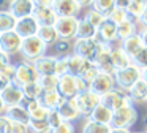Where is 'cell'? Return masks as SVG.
Returning <instances> with one entry per match:
<instances>
[{
	"instance_id": "6da1fadb",
	"label": "cell",
	"mask_w": 147,
	"mask_h": 133,
	"mask_svg": "<svg viewBox=\"0 0 147 133\" xmlns=\"http://www.w3.org/2000/svg\"><path fill=\"white\" fill-rule=\"evenodd\" d=\"M114 78H115V82H117L119 89L128 92L138 81L142 79V70H141L139 66H136V65H130V66H127V68H123V70L115 71Z\"/></svg>"
},
{
	"instance_id": "7a4b0ae2",
	"label": "cell",
	"mask_w": 147,
	"mask_h": 133,
	"mask_svg": "<svg viewBox=\"0 0 147 133\" xmlns=\"http://www.w3.org/2000/svg\"><path fill=\"white\" fill-rule=\"evenodd\" d=\"M138 109L130 105V106H125V108H120L114 113L112 116V124L111 127L112 128H125V130H130L134 124L138 122Z\"/></svg>"
},
{
	"instance_id": "3957f363",
	"label": "cell",
	"mask_w": 147,
	"mask_h": 133,
	"mask_svg": "<svg viewBox=\"0 0 147 133\" xmlns=\"http://www.w3.org/2000/svg\"><path fill=\"white\" fill-rule=\"evenodd\" d=\"M101 48H103V44L96 43L95 40H84V38H76V41L73 44V51L76 56L82 57V59L89 60V62H93V63H95Z\"/></svg>"
},
{
	"instance_id": "277c9868",
	"label": "cell",
	"mask_w": 147,
	"mask_h": 133,
	"mask_svg": "<svg viewBox=\"0 0 147 133\" xmlns=\"http://www.w3.org/2000/svg\"><path fill=\"white\" fill-rule=\"evenodd\" d=\"M101 105H105V106L109 108L112 113H115V111L120 109V108L133 105V101H131L128 92L122 90V89H114V90L108 92L106 95L101 97Z\"/></svg>"
},
{
	"instance_id": "5b68a950",
	"label": "cell",
	"mask_w": 147,
	"mask_h": 133,
	"mask_svg": "<svg viewBox=\"0 0 147 133\" xmlns=\"http://www.w3.org/2000/svg\"><path fill=\"white\" fill-rule=\"evenodd\" d=\"M46 49H48V44H46L45 41H43L38 35H36V37L26 38V40H24L21 52H22V56L26 57L27 60L35 62L36 59H40V57L45 56Z\"/></svg>"
},
{
	"instance_id": "8992f818",
	"label": "cell",
	"mask_w": 147,
	"mask_h": 133,
	"mask_svg": "<svg viewBox=\"0 0 147 133\" xmlns=\"http://www.w3.org/2000/svg\"><path fill=\"white\" fill-rule=\"evenodd\" d=\"M26 97L24 95V89L21 87L16 82H11L7 89L0 90V100H2V114L11 106H18L21 105L22 98Z\"/></svg>"
},
{
	"instance_id": "52a82bcc",
	"label": "cell",
	"mask_w": 147,
	"mask_h": 133,
	"mask_svg": "<svg viewBox=\"0 0 147 133\" xmlns=\"http://www.w3.org/2000/svg\"><path fill=\"white\" fill-rule=\"evenodd\" d=\"M74 100H76V105H78V109H79L81 116H86V117H89L101 105V97L93 94L92 90H86L82 94H78Z\"/></svg>"
},
{
	"instance_id": "ba28073f",
	"label": "cell",
	"mask_w": 147,
	"mask_h": 133,
	"mask_svg": "<svg viewBox=\"0 0 147 133\" xmlns=\"http://www.w3.org/2000/svg\"><path fill=\"white\" fill-rule=\"evenodd\" d=\"M40 73L35 68L33 62H21L19 65H16V79L14 82L19 84L21 87L27 84H32V82H38L40 81Z\"/></svg>"
},
{
	"instance_id": "9c48e42d",
	"label": "cell",
	"mask_w": 147,
	"mask_h": 133,
	"mask_svg": "<svg viewBox=\"0 0 147 133\" xmlns=\"http://www.w3.org/2000/svg\"><path fill=\"white\" fill-rule=\"evenodd\" d=\"M79 22H81V19H78V18H59L54 27L57 30L60 40L68 41L71 38H78Z\"/></svg>"
},
{
	"instance_id": "30bf717a",
	"label": "cell",
	"mask_w": 147,
	"mask_h": 133,
	"mask_svg": "<svg viewBox=\"0 0 147 133\" xmlns=\"http://www.w3.org/2000/svg\"><path fill=\"white\" fill-rule=\"evenodd\" d=\"M22 43L24 40L19 37V33H16V30L0 33V52H7L10 56L21 52Z\"/></svg>"
},
{
	"instance_id": "8fae6325",
	"label": "cell",
	"mask_w": 147,
	"mask_h": 133,
	"mask_svg": "<svg viewBox=\"0 0 147 133\" xmlns=\"http://www.w3.org/2000/svg\"><path fill=\"white\" fill-rule=\"evenodd\" d=\"M117 84L115 82V78L114 75H108V73H100L98 76L95 78V81L90 84V90L93 92V94L100 95V97H103V95H106L108 92L114 90V86Z\"/></svg>"
},
{
	"instance_id": "7c38bea8",
	"label": "cell",
	"mask_w": 147,
	"mask_h": 133,
	"mask_svg": "<svg viewBox=\"0 0 147 133\" xmlns=\"http://www.w3.org/2000/svg\"><path fill=\"white\" fill-rule=\"evenodd\" d=\"M117 24H114L112 21H109L106 18V21L103 22L101 25L98 27V32H96V37H95V41L100 44H111L117 40Z\"/></svg>"
},
{
	"instance_id": "4fadbf2b",
	"label": "cell",
	"mask_w": 147,
	"mask_h": 133,
	"mask_svg": "<svg viewBox=\"0 0 147 133\" xmlns=\"http://www.w3.org/2000/svg\"><path fill=\"white\" fill-rule=\"evenodd\" d=\"M14 30H16V33H19V37L22 40H26V38H32L38 35L40 24L33 16H27V18L18 19V25Z\"/></svg>"
},
{
	"instance_id": "5bb4252c",
	"label": "cell",
	"mask_w": 147,
	"mask_h": 133,
	"mask_svg": "<svg viewBox=\"0 0 147 133\" xmlns=\"http://www.w3.org/2000/svg\"><path fill=\"white\" fill-rule=\"evenodd\" d=\"M52 8L59 18H76V14L81 11L82 6L76 0H54Z\"/></svg>"
},
{
	"instance_id": "9a60e30c",
	"label": "cell",
	"mask_w": 147,
	"mask_h": 133,
	"mask_svg": "<svg viewBox=\"0 0 147 133\" xmlns=\"http://www.w3.org/2000/svg\"><path fill=\"white\" fill-rule=\"evenodd\" d=\"M59 94L67 100H73L76 98V95L79 94L76 87V76L73 75H63L59 78V86H57Z\"/></svg>"
},
{
	"instance_id": "2e32d148",
	"label": "cell",
	"mask_w": 147,
	"mask_h": 133,
	"mask_svg": "<svg viewBox=\"0 0 147 133\" xmlns=\"http://www.w3.org/2000/svg\"><path fill=\"white\" fill-rule=\"evenodd\" d=\"M95 65L98 66V70L101 73H108V75H115V68L112 63V57H111V46L103 44L101 51H100L98 57L95 60Z\"/></svg>"
},
{
	"instance_id": "e0dca14e",
	"label": "cell",
	"mask_w": 147,
	"mask_h": 133,
	"mask_svg": "<svg viewBox=\"0 0 147 133\" xmlns=\"http://www.w3.org/2000/svg\"><path fill=\"white\" fill-rule=\"evenodd\" d=\"M33 18L38 21L40 25H55L59 16L54 11L52 6H45V5H36L33 11Z\"/></svg>"
},
{
	"instance_id": "ac0fdd59",
	"label": "cell",
	"mask_w": 147,
	"mask_h": 133,
	"mask_svg": "<svg viewBox=\"0 0 147 133\" xmlns=\"http://www.w3.org/2000/svg\"><path fill=\"white\" fill-rule=\"evenodd\" d=\"M35 8H36V3L33 0H14V3L10 8V13L16 19H22V18H27V16H33Z\"/></svg>"
},
{
	"instance_id": "d6986e66",
	"label": "cell",
	"mask_w": 147,
	"mask_h": 133,
	"mask_svg": "<svg viewBox=\"0 0 147 133\" xmlns=\"http://www.w3.org/2000/svg\"><path fill=\"white\" fill-rule=\"evenodd\" d=\"M38 100H40V103H41V106L48 108L49 111H54V109H59L67 98L62 97L57 89H52V90H43L41 97H40Z\"/></svg>"
},
{
	"instance_id": "ffe728a7",
	"label": "cell",
	"mask_w": 147,
	"mask_h": 133,
	"mask_svg": "<svg viewBox=\"0 0 147 133\" xmlns=\"http://www.w3.org/2000/svg\"><path fill=\"white\" fill-rule=\"evenodd\" d=\"M111 57H112V63H114L115 71L123 70V68H127V66L133 65L131 57L125 52L122 46H111Z\"/></svg>"
},
{
	"instance_id": "44dd1931",
	"label": "cell",
	"mask_w": 147,
	"mask_h": 133,
	"mask_svg": "<svg viewBox=\"0 0 147 133\" xmlns=\"http://www.w3.org/2000/svg\"><path fill=\"white\" fill-rule=\"evenodd\" d=\"M57 57H52V56H43L40 59H36L33 62L35 68L38 70V73L41 76L45 75H55V68H57Z\"/></svg>"
},
{
	"instance_id": "7402d4cb",
	"label": "cell",
	"mask_w": 147,
	"mask_h": 133,
	"mask_svg": "<svg viewBox=\"0 0 147 133\" xmlns=\"http://www.w3.org/2000/svg\"><path fill=\"white\" fill-rule=\"evenodd\" d=\"M120 46L123 48V51L131 57V60H133L134 57H136L138 54L146 48V46H144V43H142V38L139 37V33L133 35V37H130V38H127V40H123Z\"/></svg>"
},
{
	"instance_id": "603a6c76",
	"label": "cell",
	"mask_w": 147,
	"mask_h": 133,
	"mask_svg": "<svg viewBox=\"0 0 147 133\" xmlns=\"http://www.w3.org/2000/svg\"><path fill=\"white\" fill-rule=\"evenodd\" d=\"M57 111L60 113L62 119H63L65 122H73V120H76L78 117L81 116L74 98H73V100H65L63 103H62V106L59 108Z\"/></svg>"
},
{
	"instance_id": "cb8c5ba5",
	"label": "cell",
	"mask_w": 147,
	"mask_h": 133,
	"mask_svg": "<svg viewBox=\"0 0 147 133\" xmlns=\"http://www.w3.org/2000/svg\"><path fill=\"white\" fill-rule=\"evenodd\" d=\"M30 127L19 122H13L7 116H0V133H29Z\"/></svg>"
},
{
	"instance_id": "d4e9b609",
	"label": "cell",
	"mask_w": 147,
	"mask_h": 133,
	"mask_svg": "<svg viewBox=\"0 0 147 133\" xmlns=\"http://www.w3.org/2000/svg\"><path fill=\"white\" fill-rule=\"evenodd\" d=\"M3 116H7L10 120H13V122H19V124H24V125H29L30 124V113L27 109H24L22 106H11L8 108L7 111L3 113Z\"/></svg>"
},
{
	"instance_id": "484cf974",
	"label": "cell",
	"mask_w": 147,
	"mask_h": 133,
	"mask_svg": "<svg viewBox=\"0 0 147 133\" xmlns=\"http://www.w3.org/2000/svg\"><path fill=\"white\" fill-rule=\"evenodd\" d=\"M112 116H114V113H112L109 108H106L105 105H100L87 119L93 120V122H98V124H105V125H111L112 124Z\"/></svg>"
},
{
	"instance_id": "4316f807",
	"label": "cell",
	"mask_w": 147,
	"mask_h": 133,
	"mask_svg": "<svg viewBox=\"0 0 147 133\" xmlns=\"http://www.w3.org/2000/svg\"><path fill=\"white\" fill-rule=\"evenodd\" d=\"M128 95H130L131 101H136V103H144V101H147V81H144V79L138 81L136 84L128 90Z\"/></svg>"
},
{
	"instance_id": "83f0119b",
	"label": "cell",
	"mask_w": 147,
	"mask_h": 133,
	"mask_svg": "<svg viewBox=\"0 0 147 133\" xmlns=\"http://www.w3.org/2000/svg\"><path fill=\"white\" fill-rule=\"evenodd\" d=\"M16 79V65L10 63V65L0 66V90L7 89L11 82Z\"/></svg>"
},
{
	"instance_id": "f1b7e54d",
	"label": "cell",
	"mask_w": 147,
	"mask_h": 133,
	"mask_svg": "<svg viewBox=\"0 0 147 133\" xmlns=\"http://www.w3.org/2000/svg\"><path fill=\"white\" fill-rule=\"evenodd\" d=\"M38 37L41 38L48 46L55 44L59 40H60V37H59V33H57V30H55L54 25H40Z\"/></svg>"
},
{
	"instance_id": "f546056e",
	"label": "cell",
	"mask_w": 147,
	"mask_h": 133,
	"mask_svg": "<svg viewBox=\"0 0 147 133\" xmlns=\"http://www.w3.org/2000/svg\"><path fill=\"white\" fill-rule=\"evenodd\" d=\"M146 6H147V5H144V3L133 2V0H131L130 6L127 8L128 21L134 22V24H138V22H141V19H142V14H144V11H146Z\"/></svg>"
},
{
	"instance_id": "4dcf8cb0",
	"label": "cell",
	"mask_w": 147,
	"mask_h": 133,
	"mask_svg": "<svg viewBox=\"0 0 147 133\" xmlns=\"http://www.w3.org/2000/svg\"><path fill=\"white\" fill-rule=\"evenodd\" d=\"M87 62L89 60L82 59V57L76 56V54H73V56H68V65H70V75L73 76H81L84 71V68H86Z\"/></svg>"
},
{
	"instance_id": "1f68e13d",
	"label": "cell",
	"mask_w": 147,
	"mask_h": 133,
	"mask_svg": "<svg viewBox=\"0 0 147 133\" xmlns=\"http://www.w3.org/2000/svg\"><path fill=\"white\" fill-rule=\"evenodd\" d=\"M18 25V19L10 11H0V33L14 30Z\"/></svg>"
},
{
	"instance_id": "d6a6232c",
	"label": "cell",
	"mask_w": 147,
	"mask_h": 133,
	"mask_svg": "<svg viewBox=\"0 0 147 133\" xmlns=\"http://www.w3.org/2000/svg\"><path fill=\"white\" fill-rule=\"evenodd\" d=\"M96 32H98V29H96L95 25H92L89 21H86V19H81L79 30H78V38H84V40H95Z\"/></svg>"
},
{
	"instance_id": "836d02e7",
	"label": "cell",
	"mask_w": 147,
	"mask_h": 133,
	"mask_svg": "<svg viewBox=\"0 0 147 133\" xmlns=\"http://www.w3.org/2000/svg\"><path fill=\"white\" fill-rule=\"evenodd\" d=\"M133 35H138L136 24H134V22L125 21V22H122V24L117 25V37H119V40L123 41V40H127V38L133 37Z\"/></svg>"
},
{
	"instance_id": "e575fe53",
	"label": "cell",
	"mask_w": 147,
	"mask_h": 133,
	"mask_svg": "<svg viewBox=\"0 0 147 133\" xmlns=\"http://www.w3.org/2000/svg\"><path fill=\"white\" fill-rule=\"evenodd\" d=\"M112 127L111 125H105V124H98L93 120H86L82 127V133H111Z\"/></svg>"
},
{
	"instance_id": "d590c367",
	"label": "cell",
	"mask_w": 147,
	"mask_h": 133,
	"mask_svg": "<svg viewBox=\"0 0 147 133\" xmlns=\"http://www.w3.org/2000/svg\"><path fill=\"white\" fill-rule=\"evenodd\" d=\"M106 18L109 19V21H112L114 24H122V22L128 21V14H127V10L123 8H119V6H115L114 10H111V11L108 13V16Z\"/></svg>"
},
{
	"instance_id": "8d00e7d4",
	"label": "cell",
	"mask_w": 147,
	"mask_h": 133,
	"mask_svg": "<svg viewBox=\"0 0 147 133\" xmlns=\"http://www.w3.org/2000/svg\"><path fill=\"white\" fill-rule=\"evenodd\" d=\"M40 86H41L43 90H52V89H57L59 86V76L57 75H45L40 76Z\"/></svg>"
},
{
	"instance_id": "74e56055",
	"label": "cell",
	"mask_w": 147,
	"mask_h": 133,
	"mask_svg": "<svg viewBox=\"0 0 147 133\" xmlns=\"http://www.w3.org/2000/svg\"><path fill=\"white\" fill-rule=\"evenodd\" d=\"M84 19H86V21H89L92 25H95V27L98 29L100 25L106 21V14H103V13H100V11H96V10L92 8V10H89V11L86 13Z\"/></svg>"
},
{
	"instance_id": "f35d334b",
	"label": "cell",
	"mask_w": 147,
	"mask_h": 133,
	"mask_svg": "<svg viewBox=\"0 0 147 133\" xmlns=\"http://www.w3.org/2000/svg\"><path fill=\"white\" fill-rule=\"evenodd\" d=\"M115 3L117 0H93V10L108 16V13L115 8Z\"/></svg>"
},
{
	"instance_id": "ab89813d",
	"label": "cell",
	"mask_w": 147,
	"mask_h": 133,
	"mask_svg": "<svg viewBox=\"0 0 147 133\" xmlns=\"http://www.w3.org/2000/svg\"><path fill=\"white\" fill-rule=\"evenodd\" d=\"M29 127L33 133H51L52 132L48 119L46 120H30Z\"/></svg>"
},
{
	"instance_id": "60d3db41",
	"label": "cell",
	"mask_w": 147,
	"mask_h": 133,
	"mask_svg": "<svg viewBox=\"0 0 147 133\" xmlns=\"http://www.w3.org/2000/svg\"><path fill=\"white\" fill-rule=\"evenodd\" d=\"M24 95L29 98H35V100H38L40 97H41L43 94V89L41 86H40V82H32V84H27L24 86Z\"/></svg>"
},
{
	"instance_id": "b9f144b4",
	"label": "cell",
	"mask_w": 147,
	"mask_h": 133,
	"mask_svg": "<svg viewBox=\"0 0 147 133\" xmlns=\"http://www.w3.org/2000/svg\"><path fill=\"white\" fill-rule=\"evenodd\" d=\"M49 113L51 111L48 108L41 106V103H40V106H36L33 111H30V119L32 120H46V119H49Z\"/></svg>"
},
{
	"instance_id": "7bdbcfd3",
	"label": "cell",
	"mask_w": 147,
	"mask_h": 133,
	"mask_svg": "<svg viewBox=\"0 0 147 133\" xmlns=\"http://www.w3.org/2000/svg\"><path fill=\"white\" fill-rule=\"evenodd\" d=\"M55 75L60 78L63 75H70V65H68V57H62L57 60V68H55Z\"/></svg>"
},
{
	"instance_id": "ee69618b",
	"label": "cell",
	"mask_w": 147,
	"mask_h": 133,
	"mask_svg": "<svg viewBox=\"0 0 147 133\" xmlns=\"http://www.w3.org/2000/svg\"><path fill=\"white\" fill-rule=\"evenodd\" d=\"M133 65L139 66L141 70H146L147 68V48H144V49L133 59Z\"/></svg>"
},
{
	"instance_id": "f6af8a7d",
	"label": "cell",
	"mask_w": 147,
	"mask_h": 133,
	"mask_svg": "<svg viewBox=\"0 0 147 133\" xmlns=\"http://www.w3.org/2000/svg\"><path fill=\"white\" fill-rule=\"evenodd\" d=\"M49 125H51V128L54 130V128H57L59 125H60V124H63L65 120L62 119V116H60V113H59L57 109H54V111H51V113H49Z\"/></svg>"
},
{
	"instance_id": "bcb514c9",
	"label": "cell",
	"mask_w": 147,
	"mask_h": 133,
	"mask_svg": "<svg viewBox=\"0 0 147 133\" xmlns=\"http://www.w3.org/2000/svg\"><path fill=\"white\" fill-rule=\"evenodd\" d=\"M51 133H74V125H73V122H63L57 128L52 130Z\"/></svg>"
},
{
	"instance_id": "7dc6e473",
	"label": "cell",
	"mask_w": 147,
	"mask_h": 133,
	"mask_svg": "<svg viewBox=\"0 0 147 133\" xmlns=\"http://www.w3.org/2000/svg\"><path fill=\"white\" fill-rule=\"evenodd\" d=\"M68 48H70V44H68V41H65V40H59L57 43H55V49L57 51H68Z\"/></svg>"
},
{
	"instance_id": "c3c4849f",
	"label": "cell",
	"mask_w": 147,
	"mask_h": 133,
	"mask_svg": "<svg viewBox=\"0 0 147 133\" xmlns=\"http://www.w3.org/2000/svg\"><path fill=\"white\" fill-rule=\"evenodd\" d=\"M11 60H10V54L7 52H0V66H5V65H10Z\"/></svg>"
},
{
	"instance_id": "681fc988",
	"label": "cell",
	"mask_w": 147,
	"mask_h": 133,
	"mask_svg": "<svg viewBox=\"0 0 147 133\" xmlns=\"http://www.w3.org/2000/svg\"><path fill=\"white\" fill-rule=\"evenodd\" d=\"M13 3L14 0H0V8H2V11H10Z\"/></svg>"
},
{
	"instance_id": "f907efd6",
	"label": "cell",
	"mask_w": 147,
	"mask_h": 133,
	"mask_svg": "<svg viewBox=\"0 0 147 133\" xmlns=\"http://www.w3.org/2000/svg\"><path fill=\"white\" fill-rule=\"evenodd\" d=\"M131 0H117V3H115V6H119V8H123L127 10L128 6H130Z\"/></svg>"
},
{
	"instance_id": "816d5d0a",
	"label": "cell",
	"mask_w": 147,
	"mask_h": 133,
	"mask_svg": "<svg viewBox=\"0 0 147 133\" xmlns=\"http://www.w3.org/2000/svg\"><path fill=\"white\" fill-rule=\"evenodd\" d=\"M139 37L142 38V43H144V46L147 48V27H142L139 30Z\"/></svg>"
},
{
	"instance_id": "f5cc1de1",
	"label": "cell",
	"mask_w": 147,
	"mask_h": 133,
	"mask_svg": "<svg viewBox=\"0 0 147 133\" xmlns=\"http://www.w3.org/2000/svg\"><path fill=\"white\" fill-rule=\"evenodd\" d=\"M52 2L54 0H35L36 5H45V6H52Z\"/></svg>"
},
{
	"instance_id": "db71d44e",
	"label": "cell",
	"mask_w": 147,
	"mask_h": 133,
	"mask_svg": "<svg viewBox=\"0 0 147 133\" xmlns=\"http://www.w3.org/2000/svg\"><path fill=\"white\" fill-rule=\"evenodd\" d=\"M81 6H87V5H93V0H76Z\"/></svg>"
},
{
	"instance_id": "11a10c76",
	"label": "cell",
	"mask_w": 147,
	"mask_h": 133,
	"mask_svg": "<svg viewBox=\"0 0 147 133\" xmlns=\"http://www.w3.org/2000/svg\"><path fill=\"white\" fill-rule=\"evenodd\" d=\"M141 24H142V27H147V6H146V11L142 14V19H141Z\"/></svg>"
},
{
	"instance_id": "9f6ffc18",
	"label": "cell",
	"mask_w": 147,
	"mask_h": 133,
	"mask_svg": "<svg viewBox=\"0 0 147 133\" xmlns=\"http://www.w3.org/2000/svg\"><path fill=\"white\" fill-rule=\"evenodd\" d=\"M111 133H133V132H130V130H125V128H112Z\"/></svg>"
},
{
	"instance_id": "6f0895ef",
	"label": "cell",
	"mask_w": 147,
	"mask_h": 133,
	"mask_svg": "<svg viewBox=\"0 0 147 133\" xmlns=\"http://www.w3.org/2000/svg\"><path fill=\"white\" fill-rule=\"evenodd\" d=\"M142 79H144V81H147V68L142 70Z\"/></svg>"
},
{
	"instance_id": "680465c9",
	"label": "cell",
	"mask_w": 147,
	"mask_h": 133,
	"mask_svg": "<svg viewBox=\"0 0 147 133\" xmlns=\"http://www.w3.org/2000/svg\"><path fill=\"white\" fill-rule=\"evenodd\" d=\"M142 124H144V127H146V128H147V114H146V116L142 117Z\"/></svg>"
},
{
	"instance_id": "91938a15",
	"label": "cell",
	"mask_w": 147,
	"mask_h": 133,
	"mask_svg": "<svg viewBox=\"0 0 147 133\" xmlns=\"http://www.w3.org/2000/svg\"><path fill=\"white\" fill-rule=\"evenodd\" d=\"M133 2H139V3H144V5H147V0H133Z\"/></svg>"
},
{
	"instance_id": "94428289",
	"label": "cell",
	"mask_w": 147,
	"mask_h": 133,
	"mask_svg": "<svg viewBox=\"0 0 147 133\" xmlns=\"http://www.w3.org/2000/svg\"><path fill=\"white\" fill-rule=\"evenodd\" d=\"M133 133H146V132H133Z\"/></svg>"
},
{
	"instance_id": "6125c7cd",
	"label": "cell",
	"mask_w": 147,
	"mask_h": 133,
	"mask_svg": "<svg viewBox=\"0 0 147 133\" xmlns=\"http://www.w3.org/2000/svg\"><path fill=\"white\" fill-rule=\"evenodd\" d=\"M33 2H35V0H33Z\"/></svg>"
},
{
	"instance_id": "be15d7a7",
	"label": "cell",
	"mask_w": 147,
	"mask_h": 133,
	"mask_svg": "<svg viewBox=\"0 0 147 133\" xmlns=\"http://www.w3.org/2000/svg\"><path fill=\"white\" fill-rule=\"evenodd\" d=\"M146 133H147V132H146Z\"/></svg>"
}]
</instances>
